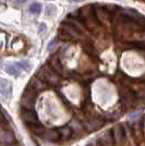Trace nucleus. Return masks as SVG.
I'll return each instance as SVG.
<instances>
[{
	"instance_id": "1",
	"label": "nucleus",
	"mask_w": 145,
	"mask_h": 146,
	"mask_svg": "<svg viewBox=\"0 0 145 146\" xmlns=\"http://www.w3.org/2000/svg\"><path fill=\"white\" fill-rule=\"evenodd\" d=\"M37 78L42 80L44 83L53 86L58 85V83L60 81L58 73L55 72L54 70L50 67H48L47 64L46 66H43L42 68L38 69V71H37Z\"/></svg>"
},
{
	"instance_id": "2",
	"label": "nucleus",
	"mask_w": 145,
	"mask_h": 146,
	"mask_svg": "<svg viewBox=\"0 0 145 146\" xmlns=\"http://www.w3.org/2000/svg\"><path fill=\"white\" fill-rule=\"evenodd\" d=\"M80 17L83 18V23H85V26L88 29H95L97 25L99 24L95 15V10L94 7L88 5L80 9Z\"/></svg>"
},
{
	"instance_id": "3",
	"label": "nucleus",
	"mask_w": 145,
	"mask_h": 146,
	"mask_svg": "<svg viewBox=\"0 0 145 146\" xmlns=\"http://www.w3.org/2000/svg\"><path fill=\"white\" fill-rule=\"evenodd\" d=\"M36 95H37L36 92L33 91L32 88H30L27 86V88L22 94V97H21V100H20V104H21L22 108L33 109L34 108V105H35V100H36Z\"/></svg>"
},
{
	"instance_id": "4",
	"label": "nucleus",
	"mask_w": 145,
	"mask_h": 146,
	"mask_svg": "<svg viewBox=\"0 0 145 146\" xmlns=\"http://www.w3.org/2000/svg\"><path fill=\"white\" fill-rule=\"evenodd\" d=\"M119 15L121 17H124V18H128L130 20H133L135 22H138L141 26L145 27V17L142 15L141 13H139L135 10H132V9H123L119 12Z\"/></svg>"
},
{
	"instance_id": "5",
	"label": "nucleus",
	"mask_w": 145,
	"mask_h": 146,
	"mask_svg": "<svg viewBox=\"0 0 145 146\" xmlns=\"http://www.w3.org/2000/svg\"><path fill=\"white\" fill-rule=\"evenodd\" d=\"M104 124V120L100 116H98L96 113H93L91 117L87 118V120L85 122V127L88 131H96L98 129H100Z\"/></svg>"
},
{
	"instance_id": "6",
	"label": "nucleus",
	"mask_w": 145,
	"mask_h": 146,
	"mask_svg": "<svg viewBox=\"0 0 145 146\" xmlns=\"http://www.w3.org/2000/svg\"><path fill=\"white\" fill-rule=\"evenodd\" d=\"M21 119L29 125L35 124L38 122V117H37L36 112L33 109H25L22 108L21 109Z\"/></svg>"
},
{
	"instance_id": "7",
	"label": "nucleus",
	"mask_w": 145,
	"mask_h": 146,
	"mask_svg": "<svg viewBox=\"0 0 145 146\" xmlns=\"http://www.w3.org/2000/svg\"><path fill=\"white\" fill-rule=\"evenodd\" d=\"M12 91L11 83L5 79H0V96L5 99H9Z\"/></svg>"
},
{
	"instance_id": "8",
	"label": "nucleus",
	"mask_w": 145,
	"mask_h": 146,
	"mask_svg": "<svg viewBox=\"0 0 145 146\" xmlns=\"http://www.w3.org/2000/svg\"><path fill=\"white\" fill-rule=\"evenodd\" d=\"M94 10H95V15H96V19L99 24H106L110 21V13L106 9L99 7Z\"/></svg>"
},
{
	"instance_id": "9",
	"label": "nucleus",
	"mask_w": 145,
	"mask_h": 146,
	"mask_svg": "<svg viewBox=\"0 0 145 146\" xmlns=\"http://www.w3.org/2000/svg\"><path fill=\"white\" fill-rule=\"evenodd\" d=\"M48 64L56 73H59V74H63L65 73L63 66H62V63L59 60V58H58L57 55H53L50 57V59L48 60Z\"/></svg>"
},
{
	"instance_id": "10",
	"label": "nucleus",
	"mask_w": 145,
	"mask_h": 146,
	"mask_svg": "<svg viewBox=\"0 0 145 146\" xmlns=\"http://www.w3.org/2000/svg\"><path fill=\"white\" fill-rule=\"evenodd\" d=\"M66 22L68 23V24L72 25L73 27H74L75 30L79 31L81 34H83V33H86V27H85L84 23H83V22H81L79 19L71 18V17L69 15V17H67Z\"/></svg>"
},
{
	"instance_id": "11",
	"label": "nucleus",
	"mask_w": 145,
	"mask_h": 146,
	"mask_svg": "<svg viewBox=\"0 0 145 146\" xmlns=\"http://www.w3.org/2000/svg\"><path fill=\"white\" fill-rule=\"evenodd\" d=\"M112 137L115 144H122V142L124 141V130L122 125L119 124L112 129Z\"/></svg>"
},
{
	"instance_id": "12",
	"label": "nucleus",
	"mask_w": 145,
	"mask_h": 146,
	"mask_svg": "<svg viewBox=\"0 0 145 146\" xmlns=\"http://www.w3.org/2000/svg\"><path fill=\"white\" fill-rule=\"evenodd\" d=\"M0 142L6 146L13 145L15 143V136L11 131H3L0 135Z\"/></svg>"
},
{
	"instance_id": "13",
	"label": "nucleus",
	"mask_w": 145,
	"mask_h": 146,
	"mask_svg": "<svg viewBox=\"0 0 145 146\" xmlns=\"http://www.w3.org/2000/svg\"><path fill=\"white\" fill-rule=\"evenodd\" d=\"M46 85H47L46 83H44L42 80L38 79L37 76H35V78H33V79L30 81L29 87L37 93V92H42V91H44V90H46Z\"/></svg>"
},
{
	"instance_id": "14",
	"label": "nucleus",
	"mask_w": 145,
	"mask_h": 146,
	"mask_svg": "<svg viewBox=\"0 0 145 146\" xmlns=\"http://www.w3.org/2000/svg\"><path fill=\"white\" fill-rule=\"evenodd\" d=\"M98 143L102 146H114L115 145V142H114L112 134L110 133V132H105V133L99 136Z\"/></svg>"
},
{
	"instance_id": "15",
	"label": "nucleus",
	"mask_w": 145,
	"mask_h": 146,
	"mask_svg": "<svg viewBox=\"0 0 145 146\" xmlns=\"http://www.w3.org/2000/svg\"><path fill=\"white\" fill-rule=\"evenodd\" d=\"M42 136L48 142H57L60 139V135H59L57 130H46Z\"/></svg>"
},
{
	"instance_id": "16",
	"label": "nucleus",
	"mask_w": 145,
	"mask_h": 146,
	"mask_svg": "<svg viewBox=\"0 0 145 146\" xmlns=\"http://www.w3.org/2000/svg\"><path fill=\"white\" fill-rule=\"evenodd\" d=\"M57 131L60 135V137H62L63 140H69L70 137H72L73 131L70 127H62V128L58 129Z\"/></svg>"
},
{
	"instance_id": "17",
	"label": "nucleus",
	"mask_w": 145,
	"mask_h": 146,
	"mask_svg": "<svg viewBox=\"0 0 145 146\" xmlns=\"http://www.w3.org/2000/svg\"><path fill=\"white\" fill-rule=\"evenodd\" d=\"M20 71H21V69L19 68L17 63L6 66V72L8 74H10V75H12V76H18L19 74H20Z\"/></svg>"
},
{
	"instance_id": "18",
	"label": "nucleus",
	"mask_w": 145,
	"mask_h": 146,
	"mask_svg": "<svg viewBox=\"0 0 145 146\" xmlns=\"http://www.w3.org/2000/svg\"><path fill=\"white\" fill-rule=\"evenodd\" d=\"M31 130H32V132L34 134H36V135H39V136H42L43 134L45 133V131H46V129H45V127L43 125V124H41V123H35V124H32V125H30Z\"/></svg>"
},
{
	"instance_id": "19",
	"label": "nucleus",
	"mask_w": 145,
	"mask_h": 146,
	"mask_svg": "<svg viewBox=\"0 0 145 146\" xmlns=\"http://www.w3.org/2000/svg\"><path fill=\"white\" fill-rule=\"evenodd\" d=\"M42 11V6L37 2H34L30 6V12L33 13V14H39Z\"/></svg>"
},
{
	"instance_id": "20",
	"label": "nucleus",
	"mask_w": 145,
	"mask_h": 146,
	"mask_svg": "<svg viewBox=\"0 0 145 146\" xmlns=\"http://www.w3.org/2000/svg\"><path fill=\"white\" fill-rule=\"evenodd\" d=\"M70 128L73 130H75V132H80V131H82L83 130V125H82V123L79 122L78 120H72L71 121V127Z\"/></svg>"
},
{
	"instance_id": "21",
	"label": "nucleus",
	"mask_w": 145,
	"mask_h": 146,
	"mask_svg": "<svg viewBox=\"0 0 145 146\" xmlns=\"http://www.w3.org/2000/svg\"><path fill=\"white\" fill-rule=\"evenodd\" d=\"M56 12H57L56 6H54V5H49V6H47V8H46V15L53 17V15L56 14Z\"/></svg>"
},
{
	"instance_id": "22",
	"label": "nucleus",
	"mask_w": 145,
	"mask_h": 146,
	"mask_svg": "<svg viewBox=\"0 0 145 146\" xmlns=\"http://www.w3.org/2000/svg\"><path fill=\"white\" fill-rule=\"evenodd\" d=\"M17 64L19 66L20 69H23L25 71H29V69H30V63L27 61H21V62H18Z\"/></svg>"
},
{
	"instance_id": "23",
	"label": "nucleus",
	"mask_w": 145,
	"mask_h": 146,
	"mask_svg": "<svg viewBox=\"0 0 145 146\" xmlns=\"http://www.w3.org/2000/svg\"><path fill=\"white\" fill-rule=\"evenodd\" d=\"M56 43H57V39H54L51 43L49 44V45H48V50H49V51H53V50H54L55 46H56Z\"/></svg>"
},
{
	"instance_id": "24",
	"label": "nucleus",
	"mask_w": 145,
	"mask_h": 146,
	"mask_svg": "<svg viewBox=\"0 0 145 146\" xmlns=\"http://www.w3.org/2000/svg\"><path fill=\"white\" fill-rule=\"evenodd\" d=\"M141 96L140 97H143L144 98V100H145V86H143V87H141Z\"/></svg>"
},
{
	"instance_id": "25",
	"label": "nucleus",
	"mask_w": 145,
	"mask_h": 146,
	"mask_svg": "<svg viewBox=\"0 0 145 146\" xmlns=\"http://www.w3.org/2000/svg\"><path fill=\"white\" fill-rule=\"evenodd\" d=\"M46 30V24H45V23H42V24L39 25V32H41V33H42V32H44V31Z\"/></svg>"
},
{
	"instance_id": "26",
	"label": "nucleus",
	"mask_w": 145,
	"mask_h": 146,
	"mask_svg": "<svg viewBox=\"0 0 145 146\" xmlns=\"http://www.w3.org/2000/svg\"><path fill=\"white\" fill-rule=\"evenodd\" d=\"M87 146H102L98 142H95V143H91V144H88Z\"/></svg>"
},
{
	"instance_id": "27",
	"label": "nucleus",
	"mask_w": 145,
	"mask_h": 146,
	"mask_svg": "<svg viewBox=\"0 0 145 146\" xmlns=\"http://www.w3.org/2000/svg\"><path fill=\"white\" fill-rule=\"evenodd\" d=\"M3 119H5V116H3V113L0 111V122L3 121Z\"/></svg>"
},
{
	"instance_id": "28",
	"label": "nucleus",
	"mask_w": 145,
	"mask_h": 146,
	"mask_svg": "<svg viewBox=\"0 0 145 146\" xmlns=\"http://www.w3.org/2000/svg\"><path fill=\"white\" fill-rule=\"evenodd\" d=\"M15 2H18V3H24L26 0H14Z\"/></svg>"
},
{
	"instance_id": "29",
	"label": "nucleus",
	"mask_w": 145,
	"mask_h": 146,
	"mask_svg": "<svg viewBox=\"0 0 145 146\" xmlns=\"http://www.w3.org/2000/svg\"><path fill=\"white\" fill-rule=\"evenodd\" d=\"M70 2H81V1H84V0H68Z\"/></svg>"
},
{
	"instance_id": "30",
	"label": "nucleus",
	"mask_w": 145,
	"mask_h": 146,
	"mask_svg": "<svg viewBox=\"0 0 145 146\" xmlns=\"http://www.w3.org/2000/svg\"><path fill=\"white\" fill-rule=\"evenodd\" d=\"M0 61H1V59H0Z\"/></svg>"
}]
</instances>
